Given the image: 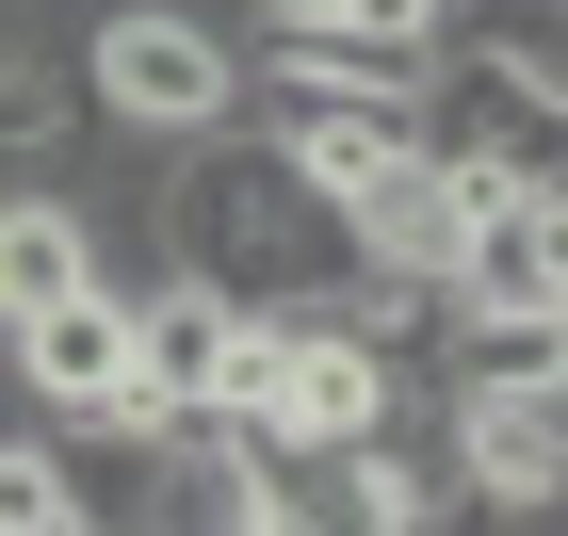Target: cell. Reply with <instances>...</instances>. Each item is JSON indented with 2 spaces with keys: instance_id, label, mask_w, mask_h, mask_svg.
I'll list each match as a JSON object with an SVG mask.
<instances>
[{
  "instance_id": "1",
  "label": "cell",
  "mask_w": 568,
  "mask_h": 536,
  "mask_svg": "<svg viewBox=\"0 0 568 536\" xmlns=\"http://www.w3.org/2000/svg\"><path fill=\"white\" fill-rule=\"evenodd\" d=\"M163 276L227 293L244 325H325L357 293V244L261 131H212V146H163Z\"/></svg>"
},
{
  "instance_id": "2",
  "label": "cell",
  "mask_w": 568,
  "mask_h": 536,
  "mask_svg": "<svg viewBox=\"0 0 568 536\" xmlns=\"http://www.w3.org/2000/svg\"><path fill=\"white\" fill-rule=\"evenodd\" d=\"M82 114L131 146H212V131H244V49L195 0H114L82 49Z\"/></svg>"
},
{
  "instance_id": "3",
  "label": "cell",
  "mask_w": 568,
  "mask_h": 536,
  "mask_svg": "<svg viewBox=\"0 0 568 536\" xmlns=\"http://www.w3.org/2000/svg\"><path fill=\"white\" fill-rule=\"evenodd\" d=\"M438 325H568V195H504V179H455Z\"/></svg>"
},
{
  "instance_id": "4",
  "label": "cell",
  "mask_w": 568,
  "mask_h": 536,
  "mask_svg": "<svg viewBox=\"0 0 568 536\" xmlns=\"http://www.w3.org/2000/svg\"><path fill=\"white\" fill-rule=\"evenodd\" d=\"M0 391H17V423H146L131 406V293H65V310L0 325Z\"/></svg>"
},
{
  "instance_id": "5",
  "label": "cell",
  "mask_w": 568,
  "mask_h": 536,
  "mask_svg": "<svg viewBox=\"0 0 568 536\" xmlns=\"http://www.w3.org/2000/svg\"><path fill=\"white\" fill-rule=\"evenodd\" d=\"M33 17H49V0H33ZM33 17H0V195H82L98 114H82V65H65Z\"/></svg>"
},
{
  "instance_id": "6",
  "label": "cell",
  "mask_w": 568,
  "mask_h": 536,
  "mask_svg": "<svg viewBox=\"0 0 568 536\" xmlns=\"http://www.w3.org/2000/svg\"><path fill=\"white\" fill-rule=\"evenodd\" d=\"M227 342H244V310H227V293L146 276V293H131V406H146V423L212 406V391H227Z\"/></svg>"
},
{
  "instance_id": "7",
  "label": "cell",
  "mask_w": 568,
  "mask_h": 536,
  "mask_svg": "<svg viewBox=\"0 0 568 536\" xmlns=\"http://www.w3.org/2000/svg\"><path fill=\"white\" fill-rule=\"evenodd\" d=\"M65 293H98V244H82V212H65V195H0V325L65 310Z\"/></svg>"
},
{
  "instance_id": "8",
  "label": "cell",
  "mask_w": 568,
  "mask_h": 536,
  "mask_svg": "<svg viewBox=\"0 0 568 536\" xmlns=\"http://www.w3.org/2000/svg\"><path fill=\"white\" fill-rule=\"evenodd\" d=\"M0 536H65V472H49V423H0Z\"/></svg>"
},
{
  "instance_id": "9",
  "label": "cell",
  "mask_w": 568,
  "mask_h": 536,
  "mask_svg": "<svg viewBox=\"0 0 568 536\" xmlns=\"http://www.w3.org/2000/svg\"><path fill=\"white\" fill-rule=\"evenodd\" d=\"M0 17H33V0H0Z\"/></svg>"
}]
</instances>
